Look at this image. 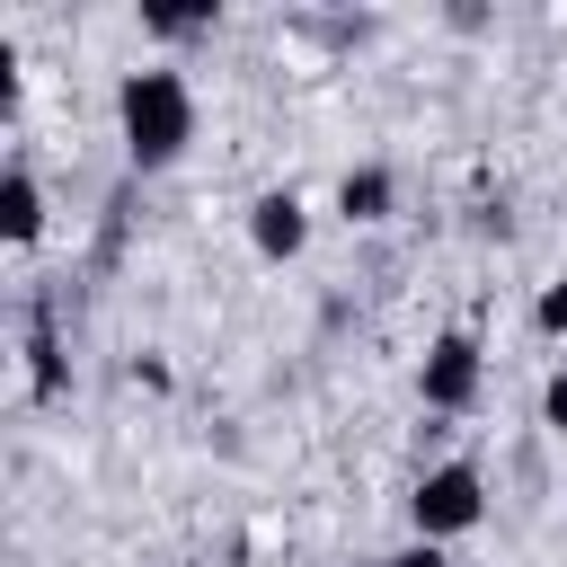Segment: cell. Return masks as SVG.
Wrapping results in <instances>:
<instances>
[{
  "mask_svg": "<svg viewBox=\"0 0 567 567\" xmlns=\"http://www.w3.org/2000/svg\"><path fill=\"white\" fill-rule=\"evenodd\" d=\"M248 248H257L266 266H292V257L310 248V204H301L292 186H266V195L248 204Z\"/></svg>",
  "mask_w": 567,
  "mask_h": 567,
  "instance_id": "5",
  "label": "cell"
},
{
  "mask_svg": "<svg viewBox=\"0 0 567 567\" xmlns=\"http://www.w3.org/2000/svg\"><path fill=\"white\" fill-rule=\"evenodd\" d=\"M381 567H452V558H443V549H434V540H408V549H390V558H381Z\"/></svg>",
  "mask_w": 567,
  "mask_h": 567,
  "instance_id": "11",
  "label": "cell"
},
{
  "mask_svg": "<svg viewBox=\"0 0 567 567\" xmlns=\"http://www.w3.org/2000/svg\"><path fill=\"white\" fill-rule=\"evenodd\" d=\"M27 399L62 408L71 399V337H62V284L27 292Z\"/></svg>",
  "mask_w": 567,
  "mask_h": 567,
  "instance_id": "4",
  "label": "cell"
},
{
  "mask_svg": "<svg viewBox=\"0 0 567 567\" xmlns=\"http://www.w3.org/2000/svg\"><path fill=\"white\" fill-rule=\"evenodd\" d=\"M115 142H124V177H168L195 151V89L168 62H142L115 80Z\"/></svg>",
  "mask_w": 567,
  "mask_h": 567,
  "instance_id": "1",
  "label": "cell"
},
{
  "mask_svg": "<svg viewBox=\"0 0 567 567\" xmlns=\"http://www.w3.org/2000/svg\"><path fill=\"white\" fill-rule=\"evenodd\" d=\"M142 27H151L159 44H195V35L221 27V9H213V0H195V9H142Z\"/></svg>",
  "mask_w": 567,
  "mask_h": 567,
  "instance_id": "8",
  "label": "cell"
},
{
  "mask_svg": "<svg viewBox=\"0 0 567 567\" xmlns=\"http://www.w3.org/2000/svg\"><path fill=\"white\" fill-rule=\"evenodd\" d=\"M408 523H416V540L452 549L461 532L487 523V470L478 461H425L416 487H408Z\"/></svg>",
  "mask_w": 567,
  "mask_h": 567,
  "instance_id": "2",
  "label": "cell"
},
{
  "mask_svg": "<svg viewBox=\"0 0 567 567\" xmlns=\"http://www.w3.org/2000/svg\"><path fill=\"white\" fill-rule=\"evenodd\" d=\"M0 239H9L18 257L44 239V177H35L27 151H9V168H0Z\"/></svg>",
  "mask_w": 567,
  "mask_h": 567,
  "instance_id": "6",
  "label": "cell"
},
{
  "mask_svg": "<svg viewBox=\"0 0 567 567\" xmlns=\"http://www.w3.org/2000/svg\"><path fill=\"white\" fill-rule=\"evenodd\" d=\"M540 425H549V434H567V372H549V381H540Z\"/></svg>",
  "mask_w": 567,
  "mask_h": 567,
  "instance_id": "10",
  "label": "cell"
},
{
  "mask_svg": "<svg viewBox=\"0 0 567 567\" xmlns=\"http://www.w3.org/2000/svg\"><path fill=\"white\" fill-rule=\"evenodd\" d=\"M478 390H487V346H478L470 328H443V337L425 346V363H416V399H425V416H470Z\"/></svg>",
  "mask_w": 567,
  "mask_h": 567,
  "instance_id": "3",
  "label": "cell"
},
{
  "mask_svg": "<svg viewBox=\"0 0 567 567\" xmlns=\"http://www.w3.org/2000/svg\"><path fill=\"white\" fill-rule=\"evenodd\" d=\"M390 213H399V177H390V159H354V168L337 177V221L372 230V221H390Z\"/></svg>",
  "mask_w": 567,
  "mask_h": 567,
  "instance_id": "7",
  "label": "cell"
},
{
  "mask_svg": "<svg viewBox=\"0 0 567 567\" xmlns=\"http://www.w3.org/2000/svg\"><path fill=\"white\" fill-rule=\"evenodd\" d=\"M532 328H540L549 346H567V275H549V284H540V301H532Z\"/></svg>",
  "mask_w": 567,
  "mask_h": 567,
  "instance_id": "9",
  "label": "cell"
}]
</instances>
